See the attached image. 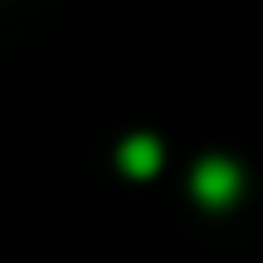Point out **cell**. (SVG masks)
I'll return each instance as SVG.
<instances>
[{"instance_id":"7a4b0ae2","label":"cell","mask_w":263,"mask_h":263,"mask_svg":"<svg viewBox=\"0 0 263 263\" xmlns=\"http://www.w3.org/2000/svg\"><path fill=\"white\" fill-rule=\"evenodd\" d=\"M117 166H122L127 176H156V166H161V141L156 137H127L122 146H117Z\"/></svg>"},{"instance_id":"6da1fadb","label":"cell","mask_w":263,"mask_h":263,"mask_svg":"<svg viewBox=\"0 0 263 263\" xmlns=\"http://www.w3.org/2000/svg\"><path fill=\"white\" fill-rule=\"evenodd\" d=\"M190 190H195V200L210 205V210L229 205V200L239 195V166L224 161V156H205L195 166V176H190Z\"/></svg>"}]
</instances>
